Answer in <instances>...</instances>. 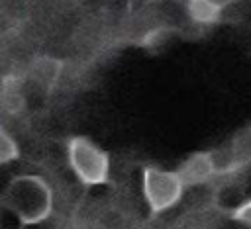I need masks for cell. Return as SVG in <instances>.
Listing matches in <instances>:
<instances>
[{"instance_id": "1", "label": "cell", "mask_w": 251, "mask_h": 229, "mask_svg": "<svg viewBox=\"0 0 251 229\" xmlns=\"http://www.w3.org/2000/svg\"><path fill=\"white\" fill-rule=\"evenodd\" d=\"M0 202L22 225H37L53 211V190L37 174H18L4 188Z\"/></svg>"}, {"instance_id": "2", "label": "cell", "mask_w": 251, "mask_h": 229, "mask_svg": "<svg viewBox=\"0 0 251 229\" xmlns=\"http://www.w3.org/2000/svg\"><path fill=\"white\" fill-rule=\"evenodd\" d=\"M67 160L75 176L84 186H98L108 182L110 157L88 137L75 135L67 141Z\"/></svg>"}, {"instance_id": "3", "label": "cell", "mask_w": 251, "mask_h": 229, "mask_svg": "<svg viewBox=\"0 0 251 229\" xmlns=\"http://www.w3.org/2000/svg\"><path fill=\"white\" fill-rule=\"evenodd\" d=\"M143 198L149 206V211L161 213L178 204L184 192V184L178 178L176 170H165L159 166H145L141 174Z\"/></svg>"}, {"instance_id": "4", "label": "cell", "mask_w": 251, "mask_h": 229, "mask_svg": "<svg viewBox=\"0 0 251 229\" xmlns=\"http://www.w3.org/2000/svg\"><path fill=\"white\" fill-rule=\"evenodd\" d=\"M176 174L186 188V186H200L204 182H210L214 176H218V168L214 164L210 151H198L180 162Z\"/></svg>"}, {"instance_id": "5", "label": "cell", "mask_w": 251, "mask_h": 229, "mask_svg": "<svg viewBox=\"0 0 251 229\" xmlns=\"http://www.w3.org/2000/svg\"><path fill=\"white\" fill-rule=\"evenodd\" d=\"M61 70H63V61L49 55H41L33 59L27 74L39 88H43L45 92H51L61 76Z\"/></svg>"}, {"instance_id": "6", "label": "cell", "mask_w": 251, "mask_h": 229, "mask_svg": "<svg viewBox=\"0 0 251 229\" xmlns=\"http://www.w3.org/2000/svg\"><path fill=\"white\" fill-rule=\"evenodd\" d=\"M184 14L192 25H214L222 16V0H184Z\"/></svg>"}, {"instance_id": "7", "label": "cell", "mask_w": 251, "mask_h": 229, "mask_svg": "<svg viewBox=\"0 0 251 229\" xmlns=\"http://www.w3.org/2000/svg\"><path fill=\"white\" fill-rule=\"evenodd\" d=\"M22 82H24V78L16 76V74H8L2 80V86H0V106L6 112H10V114L20 112L24 108V104H25Z\"/></svg>"}, {"instance_id": "8", "label": "cell", "mask_w": 251, "mask_h": 229, "mask_svg": "<svg viewBox=\"0 0 251 229\" xmlns=\"http://www.w3.org/2000/svg\"><path fill=\"white\" fill-rule=\"evenodd\" d=\"M226 149H227L233 170H237L241 166H247L251 162V125L237 131L231 137V141L226 145Z\"/></svg>"}, {"instance_id": "9", "label": "cell", "mask_w": 251, "mask_h": 229, "mask_svg": "<svg viewBox=\"0 0 251 229\" xmlns=\"http://www.w3.org/2000/svg\"><path fill=\"white\" fill-rule=\"evenodd\" d=\"M18 157H20L18 143L4 127H0V164H8V162L16 160Z\"/></svg>"}, {"instance_id": "10", "label": "cell", "mask_w": 251, "mask_h": 229, "mask_svg": "<svg viewBox=\"0 0 251 229\" xmlns=\"http://www.w3.org/2000/svg\"><path fill=\"white\" fill-rule=\"evenodd\" d=\"M229 217L233 221H237L239 225H243L245 229H251V198L241 200L235 207L229 209Z\"/></svg>"}, {"instance_id": "11", "label": "cell", "mask_w": 251, "mask_h": 229, "mask_svg": "<svg viewBox=\"0 0 251 229\" xmlns=\"http://www.w3.org/2000/svg\"><path fill=\"white\" fill-rule=\"evenodd\" d=\"M149 2H165V0H149Z\"/></svg>"}, {"instance_id": "12", "label": "cell", "mask_w": 251, "mask_h": 229, "mask_svg": "<svg viewBox=\"0 0 251 229\" xmlns=\"http://www.w3.org/2000/svg\"><path fill=\"white\" fill-rule=\"evenodd\" d=\"M0 215H2V202H0Z\"/></svg>"}]
</instances>
